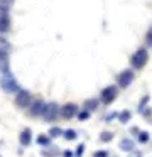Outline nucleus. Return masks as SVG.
<instances>
[{"label":"nucleus","instance_id":"1","mask_svg":"<svg viewBox=\"0 0 152 157\" xmlns=\"http://www.w3.org/2000/svg\"><path fill=\"white\" fill-rule=\"evenodd\" d=\"M147 59H149V54H147V49H137V51L132 54V58H130V64L134 66L135 69H140V68H144L145 66V63H147Z\"/></svg>","mask_w":152,"mask_h":157},{"label":"nucleus","instance_id":"2","mask_svg":"<svg viewBox=\"0 0 152 157\" xmlns=\"http://www.w3.org/2000/svg\"><path fill=\"white\" fill-rule=\"evenodd\" d=\"M2 88L3 91H9V93H19L20 88H19V83L14 79V76L10 75V71L7 73H2Z\"/></svg>","mask_w":152,"mask_h":157},{"label":"nucleus","instance_id":"3","mask_svg":"<svg viewBox=\"0 0 152 157\" xmlns=\"http://www.w3.org/2000/svg\"><path fill=\"white\" fill-rule=\"evenodd\" d=\"M59 115H61V108H59V106H57L56 103H47L42 117H44L46 122H54Z\"/></svg>","mask_w":152,"mask_h":157},{"label":"nucleus","instance_id":"4","mask_svg":"<svg viewBox=\"0 0 152 157\" xmlns=\"http://www.w3.org/2000/svg\"><path fill=\"white\" fill-rule=\"evenodd\" d=\"M100 98L105 105H110V103L117 98V86H107V88H103Z\"/></svg>","mask_w":152,"mask_h":157},{"label":"nucleus","instance_id":"5","mask_svg":"<svg viewBox=\"0 0 152 157\" xmlns=\"http://www.w3.org/2000/svg\"><path fill=\"white\" fill-rule=\"evenodd\" d=\"M132 81H134V71H130V69H125V71H122L120 75H118V86H120V88L130 86Z\"/></svg>","mask_w":152,"mask_h":157},{"label":"nucleus","instance_id":"6","mask_svg":"<svg viewBox=\"0 0 152 157\" xmlns=\"http://www.w3.org/2000/svg\"><path fill=\"white\" fill-rule=\"evenodd\" d=\"M76 115H78V106L74 105V103H66V105L61 106V117H63V118L69 120Z\"/></svg>","mask_w":152,"mask_h":157},{"label":"nucleus","instance_id":"7","mask_svg":"<svg viewBox=\"0 0 152 157\" xmlns=\"http://www.w3.org/2000/svg\"><path fill=\"white\" fill-rule=\"evenodd\" d=\"M44 110H46V103H44L42 100H36V101H32V105H30V108H29V115L30 117L44 115Z\"/></svg>","mask_w":152,"mask_h":157},{"label":"nucleus","instance_id":"8","mask_svg":"<svg viewBox=\"0 0 152 157\" xmlns=\"http://www.w3.org/2000/svg\"><path fill=\"white\" fill-rule=\"evenodd\" d=\"M15 103H17V106H22V108L27 106L30 103V93L27 90H20L15 96Z\"/></svg>","mask_w":152,"mask_h":157},{"label":"nucleus","instance_id":"9","mask_svg":"<svg viewBox=\"0 0 152 157\" xmlns=\"http://www.w3.org/2000/svg\"><path fill=\"white\" fill-rule=\"evenodd\" d=\"M30 142H32V132H30V128H24L20 132V144L24 147H27Z\"/></svg>","mask_w":152,"mask_h":157},{"label":"nucleus","instance_id":"10","mask_svg":"<svg viewBox=\"0 0 152 157\" xmlns=\"http://www.w3.org/2000/svg\"><path fill=\"white\" fill-rule=\"evenodd\" d=\"M0 31H2V34L9 31V12L5 9H2V27H0Z\"/></svg>","mask_w":152,"mask_h":157},{"label":"nucleus","instance_id":"11","mask_svg":"<svg viewBox=\"0 0 152 157\" xmlns=\"http://www.w3.org/2000/svg\"><path fill=\"white\" fill-rule=\"evenodd\" d=\"M37 144H39V145H49V144H51V137L42 133V135L37 137Z\"/></svg>","mask_w":152,"mask_h":157},{"label":"nucleus","instance_id":"12","mask_svg":"<svg viewBox=\"0 0 152 157\" xmlns=\"http://www.w3.org/2000/svg\"><path fill=\"white\" fill-rule=\"evenodd\" d=\"M118 120H120L122 123H127L128 120H130V112H128V110H123V112L118 115Z\"/></svg>","mask_w":152,"mask_h":157},{"label":"nucleus","instance_id":"13","mask_svg":"<svg viewBox=\"0 0 152 157\" xmlns=\"http://www.w3.org/2000/svg\"><path fill=\"white\" fill-rule=\"evenodd\" d=\"M61 135H64V132L59 128V127H54V128L49 130V137H61Z\"/></svg>","mask_w":152,"mask_h":157},{"label":"nucleus","instance_id":"14","mask_svg":"<svg viewBox=\"0 0 152 157\" xmlns=\"http://www.w3.org/2000/svg\"><path fill=\"white\" fill-rule=\"evenodd\" d=\"M120 147H122L123 150H132V149H134V144H132V140H127V139H125V140H122Z\"/></svg>","mask_w":152,"mask_h":157},{"label":"nucleus","instance_id":"15","mask_svg":"<svg viewBox=\"0 0 152 157\" xmlns=\"http://www.w3.org/2000/svg\"><path fill=\"white\" fill-rule=\"evenodd\" d=\"M100 139L103 140V142H110V140L113 139V133H111V132H101Z\"/></svg>","mask_w":152,"mask_h":157},{"label":"nucleus","instance_id":"16","mask_svg":"<svg viewBox=\"0 0 152 157\" xmlns=\"http://www.w3.org/2000/svg\"><path fill=\"white\" fill-rule=\"evenodd\" d=\"M149 139H150V135H149L147 132H140V133H138V142H140V144L149 142Z\"/></svg>","mask_w":152,"mask_h":157},{"label":"nucleus","instance_id":"17","mask_svg":"<svg viewBox=\"0 0 152 157\" xmlns=\"http://www.w3.org/2000/svg\"><path fill=\"white\" fill-rule=\"evenodd\" d=\"M64 137H66L68 140H74L76 139V132H74V130H66V132H64Z\"/></svg>","mask_w":152,"mask_h":157},{"label":"nucleus","instance_id":"18","mask_svg":"<svg viewBox=\"0 0 152 157\" xmlns=\"http://www.w3.org/2000/svg\"><path fill=\"white\" fill-rule=\"evenodd\" d=\"M96 105H98L96 100H90V101H86V110H88V112H91V110L96 108Z\"/></svg>","mask_w":152,"mask_h":157},{"label":"nucleus","instance_id":"19","mask_svg":"<svg viewBox=\"0 0 152 157\" xmlns=\"http://www.w3.org/2000/svg\"><path fill=\"white\" fill-rule=\"evenodd\" d=\"M88 118H90V112H88V110L78 113V120H81V122H83V120H88Z\"/></svg>","mask_w":152,"mask_h":157},{"label":"nucleus","instance_id":"20","mask_svg":"<svg viewBox=\"0 0 152 157\" xmlns=\"http://www.w3.org/2000/svg\"><path fill=\"white\" fill-rule=\"evenodd\" d=\"M93 157H108V152L107 150H96V152L93 154Z\"/></svg>","mask_w":152,"mask_h":157},{"label":"nucleus","instance_id":"21","mask_svg":"<svg viewBox=\"0 0 152 157\" xmlns=\"http://www.w3.org/2000/svg\"><path fill=\"white\" fill-rule=\"evenodd\" d=\"M12 2H14V0H2V9H5V10H7V9L12 5Z\"/></svg>","mask_w":152,"mask_h":157},{"label":"nucleus","instance_id":"22","mask_svg":"<svg viewBox=\"0 0 152 157\" xmlns=\"http://www.w3.org/2000/svg\"><path fill=\"white\" fill-rule=\"evenodd\" d=\"M147 46H152V31L147 32Z\"/></svg>","mask_w":152,"mask_h":157},{"label":"nucleus","instance_id":"23","mask_svg":"<svg viewBox=\"0 0 152 157\" xmlns=\"http://www.w3.org/2000/svg\"><path fill=\"white\" fill-rule=\"evenodd\" d=\"M149 101V96H145V98L144 100H142V103H140V106H138V110H140V112H142V110H144V106H145V103H147Z\"/></svg>","mask_w":152,"mask_h":157},{"label":"nucleus","instance_id":"24","mask_svg":"<svg viewBox=\"0 0 152 157\" xmlns=\"http://www.w3.org/2000/svg\"><path fill=\"white\" fill-rule=\"evenodd\" d=\"M63 157H73V152H71V150H64Z\"/></svg>","mask_w":152,"mask_h":157},{"label":"nucleus","instance_id":"25","mask_svg":"<svg viewBox=\"0 0 152 157\" xmlns=\"http://www.w3.org/2000/svg\"><path fill=\"white\" fill-rule=\"evenodd\" d=\"M83 149H84L83 145H80V147H78V152H76V155H81V154H83Z\"/></svg>","mask_w":152,"mask_h":157}]
</instances>
